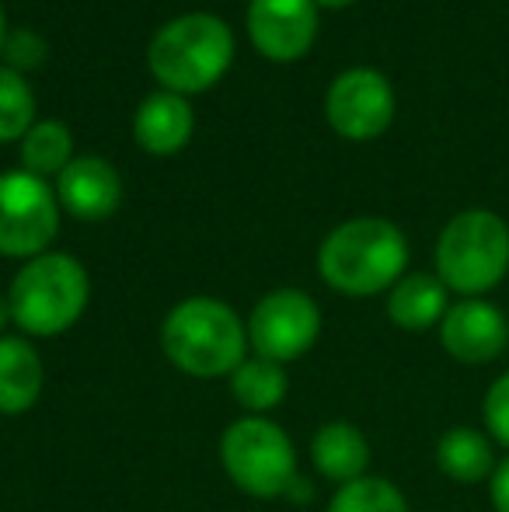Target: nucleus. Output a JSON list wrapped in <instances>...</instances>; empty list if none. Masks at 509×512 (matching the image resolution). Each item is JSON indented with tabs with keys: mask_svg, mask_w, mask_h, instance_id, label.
<instances>
[{
	"mask_svg": "<svg viewBox=\"0 0 509 512\" xmlns=\"http://www.w3.org/2000/svg\"><path fill=\"white\" fill-rule=\"evenodd\" d=\"M408 269V237L384 216H356L318 248V272L342 297L387 293Z\"/></svg>",
	"mask_w": 509,
	"mask_h": 512,
	"instance_id": "1",
	"label": "nucleus"
},
{
	"mask_svg": "<svg viewBox=\"0 0 509 512\" xmlns=\"http://www.w3.org/2000/svg\"><path fill=\"white\" fill-rule=\"evenodd\" d=\"M161 349L185 377H231L248 359V324L224 300L189 297L164 317Z\"/></svg>",
	"mask_w": 509,
	"mask_h": 512,
	"instance_id": "2",
	"label": "nucleus"
},
{
	"mask_svg": "<svg viewBox=\"0 0 509 512\" xmlns=\"http://www.w3.org/2000/svg\"><path fill=\"white\" fill-rule=\"evenodd\" d=\"M234 32L210 11L171 18L147 46V67L161 91L171 95H203L231 70Z\"/></svg>",
	"mask_w": 509,
	"mask_h": 512,
	"instance_id": "3",
	"label": "nucleus"
},
{
	"mask_svg": "<svg viewBox=\"0 0 509 512\" xmlns=\"http://www.w3.org/2000/svg\"><path fill=\"white\" fill-rule=\"evenodd\" d=\"M88 300V269L67 251H46L39 258H28L7 290L11 321L28 338H56L70 331L88 310Z\"/></svg>",
	"mask_w": 509,
	"mask_h": 512,
	"instance_id": "4",
	"label": "nucleus"
},
{
	"mask_svg": "<svg viewBox=\"0 0 509 512\" xmlns=\"http://www.w3.org/2000/svg\"><path fill=\"white\" fill-rule=\"evenodd\" d=\"M436 276L461 300L489 297L509 276V223L492 209H464L436 241Z\"/></svg>",
	"mask_w": 509,
	"mask_h": 512,
	"instance_id": "5",
	"label": "nucleus"
},
{
	"mask_svg": "<svg viewBox=\"0 0 509 512\" xmlns=\"http://www.w3.org/2000/svg\"><path fill=\"white\" fill-rule=\"evenodd\" d=\"M220 464L227 478L255 499L286 495L297 481V450L293 439L265 415H245L220 436Z\"/></svg>",
	"mask_w": 509,
	"mask_h": 512,
	"instance_id": "6",
	"label": "nucleus"
},
{
	"mask_svg": "<svg viewBox=\"0 0 509 512\" xmlns=\"http://www.w3.org/2000/svg\"><path fill=\"white\" fill-rule=\"evenodd\" d=\"M60 234V199L46 178L32 171L0 175V255L39 258Z\"/></svg>",
	"mask_w": 509,
	"mask_h": 512,
	"instance_id": "7",
	"label": "nucleus"
},
{
	"mask_svg": "<svg viewBox=\"0 0 509 512\" xmlns=\"http://www.w3.org/2000/svg\"><path fill=\"white\" fill-rule=\"evenodd\" d=\"M318 335L321 307L314 304L311 293L293 290V286L265 293L248 314V345L255 349V356L269 363H293L314 349Z\"/></svg>",
	"mask_w": 509,
	"mask_h": 512,
	"instance_id": "8",
	"label": "nucleus"
},
{
	"mask_svg": "<svg viewBox=\"0 0 509 512\" xmlns=\"http://www.w3.org/2000/svg\"><path fill=\"white\" fill-rule=\"evenodd\" d=\"M325 119L342 140L367 143L394 122V88L374 67H349L328 84Z\"/></svg>",
	"mask_w": 509,
	"mask_h": 512,
	"instance_id": "9",
	"label": "nucleus"
},
{
	"mask_svg": "<svg viewBox=\"0 0 509 512\" xmlns=\"http://www.w3.org/2000/svg\"><path fill=\"white\" fill-rule=\"evenodd\" d=\"M440 345L464 366L496 363L509 345V317L485 297L457 300L440 321Z\"/></svg>",
	"mask_w": 509,
	"mask_h": 512,
	"instance_id": "10",
	"label": "nucleus"
},
{
	"mask_svg": "<svg viewBox=\"0 0 509 512\" xmlns=\"http://www.w3.org/2000/svg\"><path fill=\"white\" fill-rule=\"evenodd\" d=\"M252 46L272 63H293L311 53L318 39L314 0H248Z\"/></svg>",
	"mask_w": 509,
	"mask_h": 512,
	"instance_id": "11",
	"label": "nucleus"
},
{
	"mask_svg": "<svg viewBox=\"0 0 509 512\" xmlns=\"http://www.w3.org/2000/svg\"><path fill=\"white\" fill-rule=\"evenodd\" d=\"M56 199H60V209H67L74 220H109L123 203V178L105 157H74L56 175Z\"/></svg>",
	"mask_w": 509,
	"mask_h": 512,
	"instance_id": "12",
	"label": "nucleus"
},
{
	"mask_svg": "<svg viewBox=\"0 0 509 512\" xmlns=\"http://www.w3.org/2000/svg\"><path fill=\"white\" fill-rule=\"evenodd\" d=\"M192 129H196L192 105L182 95H171V91L147 95L133 115V140L154 157L178 154L192 140Z\"/></svg>",
	"mask_w": 509,
	"mask_h": 512,
	"instance_id": "13",
	"label": "nucleus"
},
{
	"mask_svg": "<svg viewBox=\"0 0 509 512\" xmlns=\"http://www.w3.org/2000/svg\"><path fill=\"white\" fill-rule=\"evenodd\" d=\"M46 370L42 356L28 338H0V415H25L42 398Z\"/></svg>",
	"mask_w": 509,
	"mask_h": 512,
	"instance_id": "14",
	"label": "nucleus"
},
{
	"mask_svg": "<svg viewBox=\"0 0 509 512\" xmlns=\"http://www.w3.org/2000/svg\"><path fill=\"white\" fill-rule=\"evenodd\" d=\"M311 460L318 467L321 478L335 481V485H349V481L363 478L370 467V443L353 422L335 418L325 422L311 439Z\"/></svg>",
	"mask_w": 509,
	"mask_h": 512,
	"instance_id": "15",
	"label": "nucleus"
},
{
	"mask_svg": "<svg viewBox=\"0 0 509 512\" xmlns=\"http://www.w3.org/2000/svg\"><path fill=\"white\" fill-rule=\"evenodd\" d=\"M450 310V290L440 276L429 272H408L387 290V317L401 331H429L440 328L443 314Z\"/></svg>",
	"mask_w": 509,
	"mask_h": 512,
	"instance_id": "16",
	"label": "nucleus"
},
{
	"mask_svg": "<svg viewBox=\"0 0 509 512\" xmlns=\"http://www.w3.org/2000/svg\"><path fill=\"white\" fill-rule=\"evenodd\" d=\"M496 464V443L489 439V432L471 425H454L436 443V467L454 485H489Z\"/></svg>",
	"mask_w": 509,
	"mask_h": 512,
	"instance_id": "17",
	"label": "nucleus"
},
{
	"mask_svg": "<svg viewBox=\"0 0 509 512\" xmlns=\"http://www.w3.org/2000/svg\"><path fill=\"white\" fill-rule=\"evenodd\" d=\"M290 391V380L279 363H269L262 356H252L231 373V394L248 415H269L279 408Z\"/></svg>",
	"mask_w": 509,
	"mask_h": 512,
	"instance_id": "18",
	"label": "nucleus"
},
{
	"mask_svg": "<svg viewBox=\"0 0 509 512\" xmlns=\"http://www.w3.org/2000/svg\"><path fill=\"white\" fill-rule=\"evenodd\" d=\"M70 161H74V136L63 122H35L21 140V168L39 178L60 175Z\"/></svg>",
	"mask_w": 509,
	"mask_h": 512,
	"instance_id": "19",
	"label": "nucleus"
},
{
	"mask_svg": "<svg viewBox=\"0 0 509 512\" xmlns=\"http://www.w3.org/2000/svg\"><path fill=\"white\" fill-rule=\"evenodd\" d=\"M328 512H412L408 499L394 481L374 478V474H363V478L339 485V492L328 502Z\"/></svg>",
	"mask_w": 509,
	"mask_h": 512,
	"instance_id": "20",
	"label": "nucleus"
},
{
	"mask_svg": "<svg viewBox=\"0 0 509 512\" xmlns=\"http://www.w3.org/2000/svg\"><path fill=\"white\" fill-rule=\"evenodd\" d=\"M35 126V95L28 81L11 67H0V143L25 140Z\"/></svg>",
	"mask_w": 509,
	"mask_h": 512,
	"instance_id": "21",
	"label": "nucleus"
},
{
	"mask_svg": "<svg viewBox=\"0 0 509 512\" xmlns=\"http://www.w3.org/2000/svg\"><path fill=\"white\" fill-rule=\"evenodd\" d=\"M482 422L492 443L509 450V370L499 373L482 398Z\"/></svg>",
	"mask_w": 509,
	"mask_h": 512,
	"instance_id": "22",
	"label": "nucleus"
},
{
	"mask_svg": "<svg viewBox=\"0 0 509 512\" xmlns=\"http://www.w3.org/2000/svg\"><path fill=\"white\" fill-rule=\"evenodd\" d=\"M46 56H49L46 42H42L35 32H25V28H21V32L7 35V42H4V60H7V67L18 70L21 77L32 74V70H39L42 63H46Z\"/></svg>",
	"mask_w": 509,
	"mask_h": 512,
	"instance_id": "23",
	"label": "nucleus"
},
{
	"mask_svg": "<svg viewBox=\"0 0 509 512\" xmlns=\"http://www.w3.org/2000/svg\"><path fill=\"white\" fill-rule=\"evenodd\" d=\"M489 499H492V509L496 512H509V453L496 464V471H492Z\"/></svg>",
	"mask_w": 509,
	"mask_h": 512,
	"instance_id": "24",
	"label": "nucleus"
},
{
	"mask_svg": "<svg viewBox=\"0 0 509 512\" xmlns=\"http://www.w3.org/2000/svg\"><path fill=\"white\" fill-rule=\"evenodd\" d=\"M7 324H14L11 321V304H7V297H0V338H4V328Z\"/></svg>",
	"mask_w": 509,
	"mask_h": 512,
	"instance_id": "25",
	"label": "nucleus"
},
{
	"mask_svg": "<svg viewBox=\"0 0 509 512\" xmlns=\"http://www.w3.org/2000/svg\"><path fill=\"white\" fill-rule=\"evenodd\" d=\"M4 42H7V14H4V4H0V53H4Z\"/></svg>",
	"mask_w": 509,
	"mask_h": 512,
	"instance_id": "26",
	"label": "nucleus"
},
{
	"mask_svg": "<svg viewBox=\"0 0 509 512\" xmlns=\"http://www.w3.org/2000/svg\"><path fill=\"white\" fill-rule=\"evenodd\" d=\"M318 7H349V4H356V0H314Z\"/></svg>",
	"mask_w": 509,
	"mask_h": 512,
	"instance_id": "27",
	"label": "nucleus"
}]
</instances>
